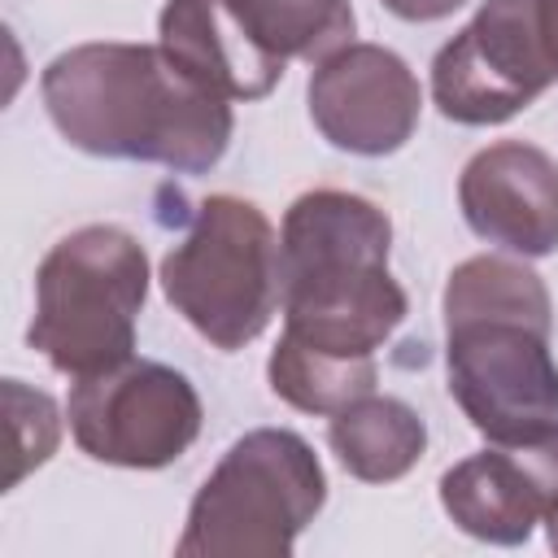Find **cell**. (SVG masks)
Wrapping results in <instances>:
<instances>
[{"label":"cell","mask_w":558,"mask_h":558,"mask_svg":"<svg viewBox=\"0 0 558 558\" xmlns=\"http://www.w3.org/2000/svg\"><path fill=\"white\" fill-rule=\"evenodd\" d=\"M52 126L92 157L205 174L231 144V100L161 44H78L39 78Z\"/></svg>","instance_id":"cell-1"},{"label":"cell","mask_w":558,"mask_h":558,"mask_svg":"<svg viewBox=\"0 0 558 558\" xmlns=\"http://www.w3.org/2000/svg\"><path fill=\"white\" fill-rule=\"evenodd\" d=\"M283 336L366 362L405 318V292L388 275V214L340 187H314L283 214Z\"/></svg>","instance_id":"cell-2"},{"label":"cell","mask_w":558,"mask_h":558,"mask_svg":"<svg viewBox=\"0 0 558 558\" xmlns=\"http://www.w3.org/2000/svg\"><path fill=\"white\" fill-rule=\"evenodd\" d=\"M148 296L144 244L109 222L61 235L35 270L31 349L70 379L105 375L135 353V318Z\"/></svg>","instance_id":"cell-3"},{"label":"cell","mask_w":558,"mask_h":558,"mask_svg":"<svg viewBox=\"0 0 558 558\" xmlns=\"http://www.w3.org/2000/svg\"><path fill=\"white\" fill-rule=\"evenodd\" d=\"M327 501V475L305 436L244 432L192 497L179 558H288Z\"/></svg>","instance_id":"cell-4"},{"label":"cell","mask_w":558,"mask_h":558,"mask_svg":"<svg viewBox=\"0 0 558 558\" xmlns=\"http://www.w3.org/2000/svg\"><path fill=\"white\" fill-rule=\"evenodd\" d=\"M166 301L222 353L253 344L283 310V244L240 196H205L183 240L161 257Z\"/></svg>","instance_id":"cell-5"},{"label":"cell","mask_w":558,"mask_h":558,"mask_svg":"<svg viewBox=\"0 0 558 558\" xmlns=\"http://www.w3.org/2000/svg\"><path fill=\"white\" fill-rule=\"evenodd\" d=\"M549 327L536 318H449V397L493 445H523L558 427V362Z\"/></svg>","instance_id":"cell-6"},{"label":"cell","mask_w":558,"mask_h":558,"mask_svg":"<svg viewBox=\"0 0 558 558\" xmlns=\"http://www.w3.org/2000/svg\"><path fill=\"white\" fill-rule=\"evenodd\" d=\"M558 83L541 0H484L436 52L432 100L449 122L497 126Z\"/></svg>","instance_id":"cell-7"},{"label":"cell","mask_w":558,"mask_h":558,"mask_svg":"<svg viewBox=\"0 0 558 558\" xmlns=\"http://www.w3.org/2000/svg\"><path fill=\"white\" fill-rule=\"evenodd\" d=\"M74 445L109 466L157 471L201 436V397L187 375L166 362H122L70 388Z\"/></svg>","instance_id":"cell-8"},{"label":"cell","mask_w":558,"mask_h":558,"mask_svg":"<svg viewBox=\"0 0 558 558\" xmlns=\"http://www.w3.org/2000/svg\"><path fill=\"white\" fill-rule=\"evenodd\" d=\"M305 100L318 135L357 157L397 153L414 135L423 109L414 70L384 44H344L323 57L310 74Z\"/></svg>","instance_id":"cell-9"},{"label":"cell","mask_w":558,"mask_h":558,"mask_svg":"<svg viewBox=\"0 0 558 558\" xmlns=\"http://www.w3.org/2000/svg\"><path fill=\"white\" fill-rule=\"evenodd\" d=\"M440 506L475 541L523 545L558 510V427L453 462L440 475Z\"/></svg>","instance_id":"cell-10"},{"label":"cell","mask_w":558,"mask_h":558,"mask_svg":"<svg viewBox=\"0 0 558 558\" xmlns=\"http://www.w3.org/2000/svg\"><path fill=\"white\" fill-rule=\"evenodd\" d=\"M466 227L519 257L558 253V166L545 148L497 140L480 148L458 179Z\"/></svg>","instance_id":"cell-11"},{"label":"cell","mask_w":558,"mask_h":558,"mask_svg":"<svg viewBox=\"0 0 558 558\" xmlns=\"http://www.w3.org/2000/svg\"><path fill=\"white\" fill-rule=\"evenodd\" d=\"M157 44L205 87L227 100H262L283 78V61L266 57L222 0H166Z\"/></svg>","instance_id":"cell-12"},{"label":"cell","mask_w":558,"mask_h":558,"mask_svg":"<svg viewBox=\"0 0 558 558\" xmlns=\"http://www.w3.org/2000/svg\"><path fill=\"white\" fill-rule=\"evenodd\" d=\"M327 445L340 466L362 484H392L414 471L427 449V427L414 405L401 397H357L353 405L331 414Z\"/></svg>","instance_id":"cell-13"},{"label":"cell","mask_w":558,"mask_h":558,"mask_svg":"<svg viewBox=\"0 0 558 558\" xmlns=\"http://www.w3.org/2000/svg\"><path fill=\"white\" fill-rule=\"evenodd\" d=\"M240 31L275 61H323L353 44L349 0H222Z\"/></svg>","instance_id":"cell-14"},{"label":"cell","mask_w":558,"mask_h":558,"mask_svg":"<svg viewBox=\"0 0 558 558\" xmlns=\"http://www.w3.org/2000/svg\"><path fill=\"white\" fill-rule=\"evenodd\" d=\"M266 375H270L275 397L288 401L292 410H305V414H336V410L353 405L357 397L375 392L379 366H375V357H366V362L327 357V353H314V349H305V344L279 336V344L270 349Z\"/></svg>","instance_id":"cell-15"},{"label":"cell","mask_w":558,"mask_h":558,"mask_svg":"<svg viewBox=\"0 0 558 558\" xmlns=\"http://www.w3.org/2000/svg\"><path fill=\"white\" fill-rule=\"evenodd\" d=\"M536 318V323H554L549 310V292L541 283V275L514 257H497V253H480L466 257L462 266H453L449 283H445V323L449 318Z\"/></svg>","instance_id":"cell-16"},{"label":"cell","mask_w":558,"mask_h":558,"mask_svg":"<svg viewBox=\"0 0 558 558\" xmlns=\"http://www.w3.org/2000/svg\"><path fill=\"white\" fill-rule=\"evenodd\" d=\"M4 401H9V418H13V432H17V445H13V471H9V488L31 471V466H44L61 440V418H57V401L48 392H35L26 388L22 379H4Z\"/></svg>","instance_id":"cell-17"},{"label":"cell","mask_w":558,"mask_h":558,"mask_svg":"<svg viewBox=\"0 0 558 558\" xmlns=\"http://www.w3.org/2000/svg\"><path fill=\"white\" fill-rule=\"evenodd\" d=\"M462 4L466 0H384V9L397 13L401 22H440Z\"/></svg>","instance_id":"cell-18"},{"label":"cell","mask_w":558,"mask_h":558,"mask_svg":"<svg viewBox=\"0 0 558 558\" xmlns=\"http://www.w3.org/2000/svg\"><path fill=\"white\" fill-rule=\"evenodd\" d=\"M541 13H545V39H549V57H554V70H558V0H541Z\"/></svg>","instance_id":"cell-19"},{"label":"cell","mask_w":558,"mask_h":558,"mask_svg":"<svg viewBox=\"0 0 558 558\" xmlns=\"http://www.w3.org/2000/svg\"><path fill=\"white\" fill-rule=\"evenodd\" d=\"M545 527H549V549L558 554V510H554V514L545 519Z\"/></svg>","instance_id":"cell-20"}]
</instances>
